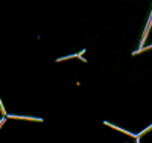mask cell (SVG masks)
Returning a JSON list of instances; mask_svg holds the SVG:
<instances>
[{
	"instance_id": "cell-1",
	"label": "cell",
	"mask_w": 152,
	"mask_h": 143,
	"mask_svg": "<svg viewBox=\"0 0 152 143\" xmlns=\"http://www.w3.org/2000/svg\"><path fill=\"white\" fill-rule=\"evenodd\" d=\"M151 26H152V12H151V17H149V20H148V24H146V28H145V32H143V37H142V43H140V49H143L145 47V41H146V37H148V34H149V29H151Z\"/></svg>"
},
{
	"instance_id": "cell-4",
	"label": "cell",
	"mask_w": 152,
	"mask_h": 143,
	"mask_svg": "<svg viewBox=\"0 0 152 143\" xmlns=\"http://www.w3.org/2000/svg\"><path fill=\"white\" fill-rule=\"evenodd\" d=\"M3 123H5V119H2V120H0V126H2Z\"/></svg>"
},
{
	"instance_id": "cell-2",
	"label": "cell",
	"mask_w": 152,
	"mask_h": 143,
	"mask_svg": "<svg viewBox=\"0 0 152 143\" xmlns=\"http://www.w3.org/2000/svg\"><path fill=\"white\" fill-rule=\"evenodd\" d=\"M8 117H11V119H20V120H31V122H43V119H40V117H28V116H12V114H8Z\"/></svg>"
},
{
	"instance_id": "cell-3",
	"label": "cell",
	"mask_w": 152,
	"mask_h": 143,
	"mask_svg": "<svg viewBox=\"0 0 152 143\" xmlns=\"http://www.w3.org/2000/svg\"><path fill=\"white\" fill-rule=\"evenodd\" d=\"M0 111H2L3 114H6V113H5V108H3V103H2V100H0Z\"/></svg>"
}]
</instances>
